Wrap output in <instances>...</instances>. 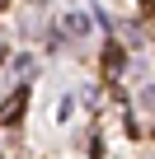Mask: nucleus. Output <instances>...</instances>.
Masks as SVG:
<instances>
[{"instance_id":"2","label":"nucleus","mask_w":155,"mask_h":159,"mask_svg":"<svg viewBox=\"0 0 155 159\" xmlns=\"http://www.w3.org/2000/svg\"><path fill=\"white\" fill-rule=\"evenodd\" d=\"M141 103H146V108L155 112V84H146V94H141Z\"/></svg>"},{"instance_id":"1","label":"nucleus","mask_w":155,"mask_h":159,"mask_svg":"<svg viewBox=\"0 0 155 159\" xmlns=\"http://www.w3.org/2000/svg\"><path fill=\"white\" fill-rule=\"evenodd\" d=\"M104 66H108L113 75L122 70V47H118V42H108V52H104Z\"/></svg>"},{"instance_id":"3","label":"nucleus","mask_w":155,"mask_h":159,"mask_svg":"<svg viewBox=\"0 0 155 159\" xmlns=\"http://www.w3.org/2000/svg\"><path fill=\"white\" fill-rule=\"evenodd\" d=\"M0 56H5V42H0Z\"/></svg>"}]
</instances>
